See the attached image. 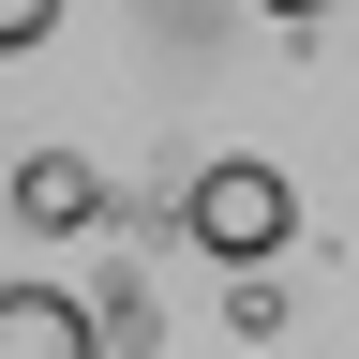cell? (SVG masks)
I'll return each mask as SVG.
<instances>
[{"mask_svg": "<svg viewBox=\"0 0 359 359\" xmlns=\"http://www.w3.org/2000/svg\"><path fill=\"white\" fill-rule=\"evenodd\" d=\"M180 240H195L210 269H269L299 240V180L269 165V150H210L195 180H180Z\"/></svg>", "mask_w": 359, "mask_h": 359, "instance_id": "1", "label": "cell"}, {"mask_svg": "<svg viewBox=\"0 0 359 359\" xmlns=\"http://www.w3.org/2000/svg\"><path fill=\"white\" fill-rule=\"evenodd\" d=\"M45 30H60V0H0V60H30Z\"/></svg>", "mask_w": 359, "mask_h": 359, "instance_id": "4", "label": "cell"}, {"mask_svg": "<svg viewBox=\"0 0 359 359\" xmlns=\"http://www.w3.org/2000/svg\"><path fill=\"white\" fill-rule=\"evenodd\" d=\"M15 224L30 240H90V224H105V165L90 150H30L15 165Z\"/></svg>", "mask_w": 359, "mask_h": 359, "instance_id": "3", "label": "cell"}, {"mask_svg": "<svg viewBox=\"0 0 359 359\" xmlns=\"http://www.w3.org/2000/svg\"><path fill=\"white\" fill-rule=\"evenodd\" d=\"M0 359H105V299H75V285H0Z\"/></svg>", "mask_w": 359, "mask_h": 359, "instance_id": "2", "label": "cell"}, {"mask_svg": "<svg viewBox=\"0 0 359 359\" xmlns=\"http://www.w3.org/2000/svg\"><path fill=\"white\" fill-rule=\"evenodd\" d=\"M255 15H285V30H299V15H330V0H255Z\"/></svg>", "mask_w": 359, "mask_h": 359, "instance_id": "5", "label": "cell"}]
</instances>
